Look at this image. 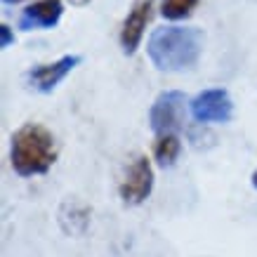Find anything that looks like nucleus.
Listing matches in <instances>:
<instances>
[{
	"label": "nucleus",
	"instance_id": "obj_1",
	"mask_svg": "<svg viewBox=\"0 0 257 257\" xmlns=\"http://www.w3.org/2000/svg\"><path fill=\"white\" fill-rule=\"evenodd\" d=\"M203 43V31L196 26H161L149 36L147 55L158 71L179 73L198 64Z\"/></svg>",
	"mask_w": 257,
	"mask_h": 257
},
{
	"label": "nucleus",
	"instance_id": "obj_2",
	"mask_svg": "<svg viewBox=\"0 0 257 257\" xmlns=\"http://www.w3.org/2000/svg\"><path fill=\"white\" fill-rule=\"evenodd\" d=\"M57 161L55 135L43 123H24L10 140V165L19 177L47 175Z\"/></svg>",
	"mask_w": 257,
	"mask_h": 257
},
{
	"label": "nucleus",
	"instance_id": "obj_3",
	"mask_svg": "<svg viewBox=\"0 0 257 257\" xmlns=\"http://www.w3.org/2000/svg\"><path fill=\"white\" fill-rule=\"evenodd\" d=\"M189 113L196 123H229L234 118V99L226 87H205L189 101Z\"/></svg>",
	"mask_w": 257,
	"mask_h": 257
},
{
	"label": "nucleus",
	"instance_id": "obj_4",
	"mask_svg": "<svg viewBox=\"0 0 257 257\" xmlns=\"http://www.w3.org/2000/svg\"><path fill=\"white\" fill-rule=\"evenodd\" d=\"M154 184H156L154 165L144 154H140L127 165V170L120 179V187H118V196L125 205H142L151 196Z\"/></svg>",
	"mask_w": 257,
	"mask_h": 257
},
{
	"label": "nucleus",
	"instance_id": "obj_5",
	"mask_svg": "<svg viewBox=\"0 0 257 257\" xmlns=\"http://www.w3.org/2000/svg\"><path fill=\"white\" fill-rule=\"evenodd\" d=\"M187 94L179 90H165L154 99L149 109V127L156 135L177 133L182 127V113H184Z\"/></svg>",
	"mask_w": 257,
	"mask_h": 257
},
{
	"label": "nucleus",
	"instance_id": "obj_6",
	"mask_svg": "<svg viewBox=\"0 0 257 257\" xmlns=\"http://www.w3.org/2000/svg\"><path fill=\"white\" fill-rule=\"evenodd\" d=\"M80 62H83L80 55H64L50 64L33 66V69L26 73V80H29V85H31L33 90H38V92H43V94H50L52 90H57V85H59Z\"/></svg>",
	"mask_w": 257,
	"mask_h": 257
},
{
	"label": "nucleus",
	"instance_id": "obj_7",
	"mask_svg": "<svg viewBox=\"0 0 257 257\" xmlns=\"http://www.w3.org/2000/svg\"><path fill=\"white\" fill-rule=\"evenodd\" d=\"M151 15H154V0H140L130 10V15L125 17L123 29H120V47H123L125 55L137 52V47L144 38V31L151 22Z\"/></svg>",
	"mask_w": 257,
	"mask_h": 257
},
{
	"label": "nucleus",
	"instance_id": "obj_8",
	"mask_svg": "<svg viewBox=\"0 0 257 257\" xmlns=\"http://www.w3.org/2000/svg\"><path fill=\"white\" fill-rule=\"evenodd\" d=\"M64 5L62 0H36L19 17V29L22 31H47L55 29L62 22Z\"/></svg>",
	"mask_w": 257,
	"mask_h": 257
},
{
	"label": "nucleus",
	"instance_id": "obj_9",
	"mask_svg": "<svg viewBox=\"0 0 257 257\" xmlns=\"http://www.w3.org/2000/svg\"><path fill=\"white\" fill-rule=\"evenodd\" d=\"M179 151H182V140H179L177 133H163L156 135V142H154V158L161 168H172L177 163Z\"/></svg>",
	"mask_w": 257,
	"mask_h": 257
},
{
	"label": "nucleus",
	"instance_id": "obj_10",
	"mask_svg": "<svg viewBox=\"0 0 257 257\" xmlns=\"http://www.w3.org/2000/svg\"><path fill=\"white\" fill-rule=\"evenodd\" d=\"M196 5L198 0H161V15L170 22H179V19H187L196 10Z\"/></svg>",
	"mask_w": 257,
	"mask_h": 257
},
{
	"label": "nucleus",
	"instance_id": "obj_11",
	"mask_svg": "<svg viewBox=\"0 0 257 257\" xmlns=\"http://www.w3.org/2000/svg\"><path fill=\"white\" fill-rule=\"evenodd\" d=\"M12 43H15V31L10 29L8 24H0V47L8 50Z\"/></svg>",
	"mask_w": 257,
	"mask_h": 257
},
{
	"label": "nucleus",
	"instance_id": "obj_12",
	"mask_svg": "<svg viewBox=\"0 0 257 257\" xmlns=\"http://www.w3.org/2000/svg\"><path fill=\"white\" fill-rule=\"evenodd\" d=\"M71 5H78V8H83V5H87V3H90V0H69Z\"/></svg>",
	"mask_w": 257,
	"mask_h": 257
},
{
	"label": "nucleus",
	"instance_id": "obj_13",
	"mask_svg": "<svg viewBox=\"0 0 257 257\" xmlns=\"http://www.w3.org/2000/svg\"><path fill=\"white\" fill-rule=\"evenodd\" d=\"M250 184H252V187L257 189V168H255V172H252V175H250Z\"/></svg>",
	"mask_w": 257,
	"mask_h": 257
},
{
	"label": "nucleus",
	"instance_id": "obj_14",
	"mask_svg": "<svg viewBox=\"0 0 257 257\" xmlns=\"http://www.w3.org/2000/svg\"><path fill=\"white\" fill-rule=\"evenodd\" d=\"M19 3H24V0H3V5H19Z\"/></svg>",
	"mask_w": 257,
	"mask_h": 257
}]
</instances>
